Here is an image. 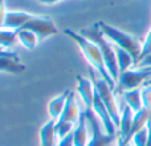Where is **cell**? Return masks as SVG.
Returning <instances> with one entry per match:
<instances>
[{
    "instance_id": "1",
    "label": "cell",
    "mask_w": 151,
    "mask_h": 146,
    "mask_svg": "<svg viewBox=\"0 0 151 146\" xmlns=\"http://www.w3.org/2000/svg\"><path fill=\"white\" fill-rule=\"evenodd\" d=\"M64 32H65L66 36L70 37L76 44H77V47L80 48L81 53H82L83 57H85L86 61L89 63L90 68H93L94 71L98 73V74L115 90L117 82L113 80V77L110 76L109 71H107L99 48L97 47L93 41H90V40H88L86 37H83L80 32H74V31H72V29H65Z\"/></svg>"
},
{
    "instance_id": "2",
    "label": "cell",
    "mask_w": 151,
    "mask_h": 146,
    "mask_svg": "<svg viewBox=\"0 0 151 146\" xmlns=\"http://www.w3.org/2000/svg\"><path fill=\"white\" fill-rule=\"evenodd\" d=\"M80 33L83 37H86L88 40L93 41L97 47L99 48L102 53V57H104L105 65H106L107 71H109L110 76L113 77V80L117 82L118 77H119V68H118V63H117V56H115V49L114 45L109 41V40L105 37V35L102 33V31L99 29L98 23L94 24L93 28L89 29H81Z\"/></svg>"
},
{
    "instance_id": "3",
    "label": "cell",
    "mask_w": 151,
    "mask_h": 146,
    "mask_svg": "<svg viewBox=\"0 0 151 146\" xmlns=\"http://www.w3.org/2000/svg\"><path fill=\"white\" fill-rule=\"evenodd\" d=\"M98 27L102 31V33L105 35V37H106L113 45L127 51V52L133 56L134 60H135V66H137V64H138V61H139V57H141V52H142L141 43L134 36H131V35H129V33H125V32L119 31V29L114 28V27L109 25V24L104 23V21H99Z\"/></svg>"
},
{
    "instance_id": "4",
    "label": "cell",
    "mask_w": 151,
    "mask_h": 146,
    "mask_svg": "<svg viewBox=\"0 0 151 146\" xmlns=\"http://www.w3.org/2000/svg\"><path fill=\"white\" fill-rule=\"evenodd\" d=\"M151 78V68H135L129 69L119 74L115 86V93L122 94L123 92L137 89L141 85H145Z\"/></svg>"
},
{
    "instance_id": "5",
    "label": "cell",
    "mask_w": 151,
    "mask_h": 146,
    "mask_svg": "<svg viewBox=\"0 0 151 146\" xmlns=\"http://www.w3.org/2000/svg\"><path fill=\"white\" fill-rule=\"evenodd\" d=\"M36 15H32L28 12H23V11H7L5 9L4 0H1V29H11V31H16L21 29L29 20L35 17Z\"/></svg>"
},
{
    "instance_id": "6",
    "label": "cell",
    "mask_w": 151,
    "mask_h": 146,
    "mask_svg": "<svg viewBox=\"0 0 151 146\" xmlns=\"http://www.w3.org/2000/svg\"><path fill=\"white\" fill-rule=\"evenodd\" d=\"M21 29L32 31L39 40H42L45 37H49L52 35H57V27L55 25L53 20L47 16H35L32 20H29Z\"/></svg>"
},
{
    "instance_id": "7",
    "label": "cell",
    "mask_w": 151,
    "mask_h": 146,
    "mask_svg": "<svg viewBox=\"0 0 151 146\" xmlns=\"http://www.w3.org/2000/svg\"><path fill=\"white\" fill-rule=\"evenodd\" d=\"M91 109H93V112L96 113L98 121L101 122V126H102V129H104L105 133H106L107 136L115 137V130H117V126H115L113 118L110 117L109 110L106 109L105 104L101 101V98L98 97V94H97V93H96V96H94L93 108H91Z\"/></svg>"
},
{
    "instance_id": "8",
    "label": "cell",
    "mask_w": 151,
    "mask_h": 146,
    "mask_svg": "<svg viewBox=\"0 0 151 146\" xmlns=\"http://www.w3.org/2000/svg\"><path fill=\"white\" fill-rule=\"evenodd\" d=\"M77 92L86 109H91L94 96H96V88H94L93 80L82 77V76H77Z\"/></svg>"
},
{
    "instance_id": "9",
    "label": "cell",
    "mask_w": 151,
    "mask_h": 146,
    "mask_svg": "<svg viewBox=\"0 0 151 146\" xmlns=\"http://www.w3.org/2000/svg\"><path fill=\"white\" fill-rule=\"evenodd\" d=\"M0 69L1 72L20 74L21 72L25 71V65L19 61L15 53H8L7 51H1L0 52Z\"/></svg>"
},
{
    "instance_id": "10",
    "label": "cell",
    "mask_w": 151,
    "mask_h": 146,
    "mask_svg": "<svg viewBox=\"0 0 151 146\" xmlns=\"http://www.w3.org/2000/svg\"><path fill=\"white\" fill-rule=\"evenodd\" d=\"M121 109V121H119V133H118V137H121L125 141H129V134L131 132V126H133V120H134V114L135 113L133 112L130 106L123 101Z\"/></svg>"
},
{
    "instance_id": "11",
    "label": "cell",
    "mask_w": 151,
    "mask_h": 146,
    "mask_svg": "<svg viewBox=\"0 0 151 146\" xmlns=\"http://www.w3.org/2000/svg\"><path fill=\"white\" fill-rule=\"evenodd\" d=\"M81 114H82V113L80 112V108H78L77 101H76V98H74V93L73 92H69L65 108H64V112L58 120L66 121V122H72L76 125V124L80 121Z\"/></svg>"
},
{
    "instance_id": "12",
    "label": "cell",
    "mask_w": 151,
    "mask_h": 146,
    "mask_svg": "<svg viewBox=\"0 0 151 146\" xmlns=\"http://www.w3.org/2000/svg\"><path fill=\"white\" fill-rule=\"evenodd\" d=\"M56 136V121L49 118L40 129V146H56L57 145Z\"/></svg>"
},
{
    "instance_id": "13",
    "label": "cell",
    "mask_w": 151,
    "mask_h": 146,
    "mask_svg": "<svg viewBox=\"0 0 151 146\" xmlns=\"http://www.w3.org/2000/svg\"><path fill=\"white\" fill-rule=\"evenodd\" d=\"M88 120H86V116L81 114V118L80 121L77 122V126L73 130V144L74 146H88L89 144V134H88Z\"/></svg>"
},
{
    "instance_id": "14",
    "label": "cell",
    "mask_w": 151,
    "mask_h": 146,
    "mask_svg": "<svg viewBox=\"0 0 151 146\" xmlns=\"http://www.w3.org/2000/svg\"><path fill=\"white\" fill-rule=\"evenodd\" d=\"M68 94L69 92H65V93L60 94V96L55 97L49 101L48 104V114L52 120L57 121L58 118L61 117L64 112V108H65V104H66V98H68Z\"/></svg>"
},
{
    "instance_id": "15",
    "label": "cell",
    "mask_w": 151,
    "mask_h": 146,
    "mask_svg": "<svg viewBox=\"0 0 151 146\" xmlns=\"http://www.w3.org/2000/svg\"><path fill=\"white\" fill-rule=\"evenodd\" d=\"M150 118H151V109L145 108V106L142 108L139 112H137L135 114H134L133 126H131V132H130V134H129V141H131V137H133L137 132L141 130L142 128H145V126L149 124Z\"/></svg>"
},
{
    "instance_id": "16",
    "label": "cell",
    "mask_w": 151,
    "mask_h": 146,
    "mask_svg": "<svg viewBox=\"0 0 151 146\" xmlns=\"http://www.w3.org/2000/svg\"><path fill=\"white\" fill-rule=\"evenodd\" d=\"M122 98L129 106L133 109L134 113L139 112L143 108V102H142V94H141V88L137 89H130L122 93Z\"/></svg>"
},
{
    "instance_id": "17",
    "label": "cell",
    "mask_w": 151,
    "mask_h": 146,
    "mask_svg": "<svg viewBox=\"0 0 151 146\" xmlns=\"http://www.w3.org/2000/svg\"><path fill=\"white\" fill-rule=\"evenodd\" d=\"M115 56H117V63H118V68H119V73H123L129 69H133L135 66V60L134 57L127 52V51L122 49L119 47H115Z\"/></svg>"
},
{
    "instance_id": "18",
    "label": "cell",
    "mask_w": 151,
    "mask_h": 146,
    "mask_svg": "<svg viewBox=\"0 0 151 146\" xmlns=\"http://www.w3.org/2000/svg\"><path fill=\"white\" fill-rule=\"evenodd\" d=\"M17 40L24 48H27V49H33V48H36L37 43H39V37H37L32 31H28V29H19L17 31Z\"/></svg>"
},
{
    "instance_id": "19",
    "label": "cell",
    "mask_w": 151,
    "mask_h": 146,
    "mask_svg": "<svg viewBox=\"0 0 151 146\" xmlns=\"http://www.w3.org/2000/svg\"><path fill=\"white\" fill-rule=\"evenodd\" d=\"M16 43H19L17 32L16 31H11V29H1L0 31V47H1V51H4L5 48L12 47Z\"/></svg>"
},
{
    "instance_id": "20",
    "label": "cell",
    "mask_w": 151,
    "mask_h": 146,
    "mask_svg": "<svg viewBox=\"0 0 151 146\" xmlns=\"http://www.w3.org/2000/svg\"><path fill=\"white\" fill-rule=\"evenodd\" d=\"M73 130H74V124L66 122V121L63 120L56 121V136H57V139H61L64 137L72 134Z\"/></svg>"
},
{
    "instance_id": "21",
    "label": "cell",
    "mask_w": 151,
    "mask_h": 146,
    "mask_svg": "<svg viewBox=\"0 0 151 146\" xmlns=\"http://www.w3.org/2000/svg\"><path fill=\"white\" fill-rule=\"evenodd\" d=\"M147 139H149V126L146 125L131 137L130 142L133 144V146H146Z\"/></svg>"
},
{
    "instance_id": "22",
    "label": "cell",
    "mask_w": 151,
    "mask_h": 146,
    "mask_svg": "<svg viewBox=\"0 0 151 146\" xmlns=\"http://www.w3.org/2000/svg\"><path fill=\"white\" fill-rule=\"evenodd\" d=\"M141 94L143 106L151 109V85H145L143 88H141Z\"/></svg>"
},
{
    "instance_id": "23",
    "label": "cell",
    "mask_w": 151,
    "mask_h": 146,
    "mask_svg": "<svg viewBox=\"0 0 151 146\" xmlns=\"http://www.w3.org/2000/svg\"><path fill=\"white\" fill-rule=\"evenodd\" d=\"M149 53H151V28H150L149 33H147L146 39H145L143 44H142V52H141V57H139V60L143 59L145 56H147Z\"/></svg>"
},
{
    "instance_id": "24",
    "label": "cell",
    "mask_w": 151,
    "mask_h": 146,
    "mask_svg": "<svg viewBox=\"0 0 151 146\" xmlns=\"http://www.w3.org/2000/svg\"><path fill=\"white\" fill-rule=\"evenodd\" d=\"M135 68H151V53H149L147 56H145L143 59L138 61Z\"/></svg>"
},
{
    "instance_id": "25",
    "label": "cell",
    "mask_w": 151,
    "mask_h": 146,
    "mask_svg": "<svg viewBox=\"0 0 151 146\" xmlns=\"http://www.w3.org/2000/svg\"><path fill=\"white\" fill-rule=\"evenodd\" d=\"M56 146H74V144H73V133L69 134V136H66V137H64V138H61V139H58V142H57Z\"/></svg>"
},
{
    "instance_id": "26",
    "label": "cell",
    "mask_w": 151,
    "mask_h": 146,
    "mask_svg": "<svg viewBox=\"0 0 151 146\" xmlns=\"http://www.w3.org/2000/svg\"><path fill=\"white\" fill-rule=\"evenodd\" d=\"M117 146H133L130 141H125V139H122L121 137H118L117 139Z\"/></svg>"
},
{
    "instance_id": "27",
    "label": "cell",
    "mask_w": 151,
    "mask_h": 146,
    "mask_svg": "<svg viewBox=\"0 0 151 146\" xmlns=\"http://www.w3.org/2000/svg\"><path fill=\"white\" fill-rule=\"evenodd\" d=\"M39 3L41 4H45V5H50V4H56V3L61 1V0H37Z\"/></svg>"
}]
</instances>
